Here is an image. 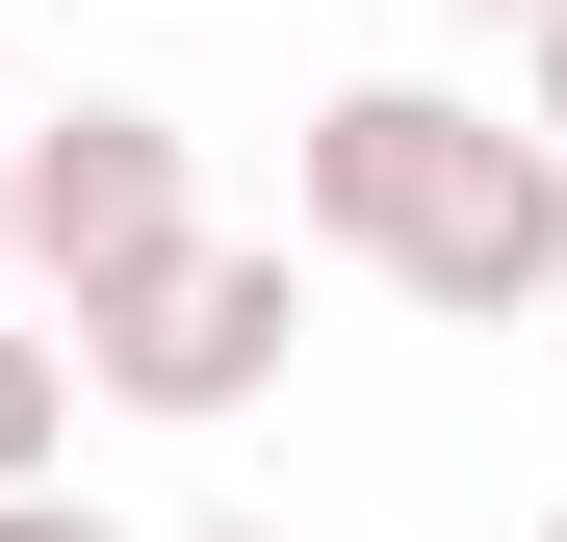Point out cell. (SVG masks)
<instances>
[{"label": "cell", "instance_id": "cell-1", "mask_svg": "<svg viewBox=\"0 0 567 542\" xmlns=\"http://www.w3.org/2000/svg\"><path fill=\"white\" fill-rule=\"evenodd\" d=\"M310 258H388L413 310H542L567 285V155L491 130V104H439V78H336L310 104Z\"/></svg>", "mask_w": 567, "mask_h": 542}, {"label": "cell", "instance_id": "cell-6", "mask_svg": "<svg viewBox=\"0 0 567 542\" xmlns=\"http://www.w3.org/2000/svg\"><path fill=\"white\" fill-rule=\"evenodd\" d=\"M516 52H542V104H516V130H542V155H567V0H542V27H516Z\"/></svg>", "mask_w": 567, "mask_h": 542}, {"label": "cell", "instance_id": "cell-4", "mask_svg": "<svg viewBox=\"0 0 567 542\" xmlns=\"http://www.w3.org/2000/svg\"><path fill=\"white\" fill-rule=\"evenodd\" d=\"M52 413H78V336H0V491H52Z\"/></svg>", "mask_w": 567, "mask_h": 542}, {"label": "cell", "instance_id": "cell-10", "mask_svg": "<svg viewBox=\"0 0 567 542\" xmlns=\"http://www.w3.org/2000/svg\"><path fill=\"white\" fill-rule=\"evenodd\" d=\"M542 542H567V517H542Z\"/></svg>", "mask_w": 567, "mask_h": 542}, {"label": "cell", "instance_id": "cell-9", "mask_svg": "<svg viewBox=\"0 0 567 542\" xmlns=\"http://www.w3.org/2000/svg\"><path fill=\"white\" fill-rule=\"evenodd\" d=\"M0 285H27V233H0Z\"/></svg>", "mask_w": 567, "mask_h": 542}, {"label": "cell", "instance_id": "cell-7", "mask_svg": "<svg viewBox=\"0 0 567 542\" xmlns=\"http://www.w3.org/2000/svg\"><path fill=\"white\" fill-rule=\"evenodd\" d=\"M439 27H542V0H439Z\"/></svg>", "mask_w": 567, "mask_h": 542}, {"label": "cell", "instance_id": "cell-3", "mask_svg": "<svg viewBox=\"0 0 567 542\" xmlns=\"http://www.w3.org/2000/svg\"><path fill=\"white\" fill-rule=\"evenodd\" d=\"M0 233H27L52 310H104V285H155L207 207H181V130H155V104H52V130H0Z\"/></svg>", "mask_w": 567, "mask_h": 542}, {"label": "cell", "instance_id": "cell-8", "mask_svg": "<svg viewBox=\"0 0 567 542\" xmlns=\"http://www.w3.org/2000/svg\"><path fill=\"white\" fill-rule=\"evenodd\" d=\"M181 542H284V517H181Z\"/></svg>", "mask_w": 567, "mask_h": 542}, {"label": "cell", "instance_id": "cell-5", "mask_svg": "<svg viewBox=\"0 0 567 542\" xmlns=\"http://www.w3.org/2000/svg\"><path fill=\"white\" fill-rule=\"evenodd\" d=\"M0 542H130V517H78V491H0Z\"/></svg>", "mask_w": 567, "mask_h": 542}, {"label": "cell", "instance_id": "cell-2", "mask_svg": "<svg viewBox=\"0 0 567 542\" xmlns=\"http://www.w3.org/2000/svg\"><path fill=\"white\" fill-rule=\"evenodd\" d=\"M284 336H310V258H284V233H181L155 285H104V310H78V388L207 439V413H258V388H284Z\"/></svg>", "mask_w": 567, "mask_h": 542}]
</instances>
